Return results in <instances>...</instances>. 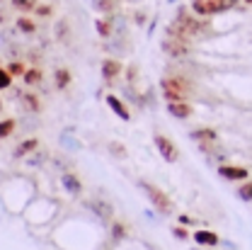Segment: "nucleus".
Wrapping results in <instances>:
<instances>
[{
  "instance_id": "nucleus-5",
  "label": "nucleus",
  "mask_w": 252,
  "mask_h": 250,
  "mask_svg": "<svg viewBox=\"0 0 252 250\" xmlns=\"http://www.w3.org/2000/svg\"><path fill=\"white\" fill-rule=\"evenodd\" d=\"M160 49L167 54V56H172V59H185L191 54V41L189 39H180V36H162V41H160Z\"/></svg>"
},
{
  "instance_id": "nucleus-30",
  "label": "nucleus",
  "mask_w": 252,
  "mask_h": 250,
  "mask_svg": "<svg viewBox=\"0 0 252 250\" xmlns=\"http://www.w3.org/2000/svg\"><path fill=\"white\" fill-rule=\"evenodd\" d=\"M51 165H54V168H59L61 173H68V170L73 168V163H70L68 158H63V156H54L51 158Z\"/></svg>"
},
{
  "instance_id": "nucleus-12",
  "label": "nucleus",
  "mask_w": 252,
  "mask_h": 250,
  "mask_svg": "<svg viewBox=\"0 0 252 250\" xmlns=\"http://www.w3.org/2000/svg\"><path fill=\"white\" fill-rule=\"evenodd\" d=\"M61 185L63 189L68 192V194H73V197H80L83 194V182H80V178L73 173V170H68V173H61Z\"/></svg>"
},
{
  "instance_id": "nucleus-14",
  "label": "nucleus",
  "mask_w": 252,
  "mask_h": 250,
  "mask_svg": "<svg viewBox=\"0 0 252 250\" xmlns=\"http://www.w3.org/2000/svg\"><path fill=\"white\" fill-rule=\"evenodd\" d=\"M167 114L175 117V119H189L194 114V107L189 105L187 100H180V102H167Z\"/></svg>"
},
{
  "instance_id": "nucleus-22",
  "label": "nucleus",
  "mask_w": 252,
  "mask_h": 250,
  "mask_svg": "<svg viewBox=\"0 0 252 250\" xmlns=\"http://www.w3.org/2000/svg\"><path fill=\"white\" fill-rule=\"evenodd\" d=\"M49 158H51V153H49L46 148H41V146H39L34 153H30V156H27V165H30V168H39V165H44Z\"/></svg>"
},
{
  "instance_id": "nucleus-3",
  "label": "nucleus",
  "mask_w": 252,
  "mask_h": 250,
  "mask_svg": "<svg viewBox=\"0 0 252 250\" xmlns=\"http://www.w3.org/2000/svg\"><path fill=\"white\" fill-rule=\"evenodd\" d=\"M240 0H191V12L199 17H214V15H223L233 7H238Z\"/></svg>"
},
{
  "instance_id": "nucleus-8",
  "label": "nucleus",
  "mask_w": 252,
  "mask_h": 250,
  "mask_svg": "<svg viewBox=\"0 0 252 250\" xmlns=\"http://www.w3.org/2000/svg\"><path fill=\"white\" fill-rule=\"evenodd\" d=\"M99 73H102V80L104 83H114L122 73H124V63L119 61V59H104V61L99 63Z\"/></svg>"
},
{
  "instance_id": "nucleus-27",
  "label": "nucleus",
  "mask_w": 252,
  "mask_h": 250,
  "mask_svg": "<svg viewBox=\"0 0 252 250\" xmlns=\"http://www.w3.org/2000/svg\"><path fill=\"white\" fill-rule=\"evenodd\" d=\"M170 231H172V236H175L177 241H182V243H187L189 238H191V233H189V228L185 226V223H175Z\"/></svg>"
},
{
  "instance_id": "nucleus-6",
  "label": "nucleus",
  "mask_w": 252,
  "mask_h": 250,
  "mask_svg": "<svg viewBox=\"0 0 252 250\" xmlns=\"http://www.w3.org/2000/svg\"><path fill=\"white\" fill-rule=\"evenodd\" d=\"M153 143H156V151L160 153V158H162L165 163H177V160H180V151H177V146H175V141H172L170 136L156 134V136H153Z\"/></svg>"
},
{
  "instance_id": "nucleus-36",
  "label": "nucleus",
  "mask_w": 252,
  "mask_h": 250,
  "mask_svg": "<svg viewBox=\"0 0 252 250\" xmlns=\"http://www.w3.org/2000/svg\"><path fill=\"white\" fill-rule=\"evenodd\" d=\"M177 223H185V226H199V221L194 219V216H189V214H180V216H177Z\"/></svg>"
},
{
  "instance_id": "nucleus-16",
  "label": "nucleus",
  "mask_w": 252,
  "mask_h": 250,
  "mask_svg": "<svg viewBox=\"0 0 252 250\" xmlns=\"http://www.w3.org/2000/svg\"><path fill=\"white\" fill-rule=\"evenodd\" d=\"M189 139L194 143H201V141H219V131L211 129V126H199L194 131H189Z\"/></svg>"
},
{
  "instance_id": "nucleus-40",
  "label": "nucleus",
  "mask_w": 252,
  "mask_h": 250,
  "mask_svg": "<svg viewBox=\"0 0 252 250\" xmlns=\"http://www.w3.org/2000/svg\"><path fill=\"white\" fill-rule=\"evenodd\" d=\"M191 250H201V246H196V248H191Z\"/></svg>"
},
{
  "instance_id": "nucleus-33",
  "label": "nucleus",
  "mask_w": 252,
  "mask_h": 250,
  "mask_svg": "<svg viewBox=\"0 0 252 250\" xmlns=\"http://www.w3.org/2000/svg\"><path fill=\"white\" fill-rule=\"evenodd\" d=\"M124 75H126V83H128V85H133V83L138 80V66H136V63H131L128 68H124Z\"/></svg>"
},
{
  "instance_id": "nucleus-2",
  "label": "nucleus",
  "mask_w": 252,
  "mask_h": 250,
  "mask_svg": "<svg viewBox=\"0 0 252 250\" xmlns=\"http://www.w3.org/2000/svg\"><path fill=\"white\" fill-rule=\"evenodd\" d=\"M160 95H162L165 102L187 100V95H191V83L185 75H180V73L165 75V78H160Z\"/></svg>"
},
{
  "instance_id": "nucleus-1",
  "label": "nucleus",
  "mask_w": 252,
  "mask_h": 250,
  "mask_svg": "<svg viewBox=\"0 0 252 250\" xmlns=\"http://www.w3.org/2000/svg\"><path fill=\"white\" fill-rule=\"evenodd\" d=\"M204 32H206V17L191 15L187 5H180L175 12V20L165 27L167 36H180V39H189V41L196 36H204Z\"/></svg>"
},
{
  "instance_id": "nucleus-4",
  "label": "nucleus",
  "mask_w": 252,
  "mask_h": 250,
  "mask_svg": "<svg viewBox=\"0 0 252 250\" xmlns=\"http://www.w3.org/2000/svg\"><path fill=\"white\" fill-rule=\"evenodd\" d=\"M138 187L143 189V194L148 197V202L153 204V209H158V214H170L172 212V199L167 197V192H162L160 187L156 185H151V182H146V180H138Z\"/></svg>"
},
{
  "instance_id": "nucleus-38",
  "label": "nucleus",
  "mask_w": 252,
  "mask_h": 250,
  "mask_svg": "<svg viewBox=\"0 0 252 250\" xmlns=\"http://www.w3.org/2000/svg\"><path fill=\"white\" fill-rule=\"evenodd\" d=\"M126 2H143V0H126Z\"/></svg>"
},
{
  "instance_id": "nucleus-7",
  "label": "nucleus",
  "mask_w": 252,
  "mask_h": 250,
  "mask_svg": "<svg viewBox=\"0 0 252 250\" xmlns=\"http://www.w3.org/2000/svg\"><path fill=\"white\" fill-rule=\"evenodd\" d=\"M219 178L225 182H245L250 178V170L245 165H230V163H220L219 165Z\"/></svg>"
},
{
  "instance_id": "nucleus-28",
  "label": "nucleus",
  "mask_w": 252,
  "mask_h": 250,
  "mask_svg": "<svg viewBox=\"0 0 252 250\" xmlns=\"http://www.w3.org/2000/svg\"><path fill=\"white\" fill-rule=\"evenodd\" d=\"M15 129H17V122H15V119H2V122H0V141L7 139V136H12Z\"/></svg>"
},
{
  "instance_id": "nucleus-26",
  "label": "nucleus",
  "mask_w": 252,
  "mask_h": 250,
  "mask_svg": "<svg viewBox=\"0 0 252 250\" xmlns=\"http://www.w3.org/2000/svg\"><path fill=\"white\" fill-rule=\"evenodd\" d=\"M10 5L17 10V12H34V7L39 5L36 0H10Z\"/></svg>"
},
{
  "instance_id": "nucleus-17",
  "label": "nucleus",
  "mask_w": 252,
  "mask_h": 250,
  "mask_svg": "<svg viewBox=\"0 0 252 250\" xmlns=\"http://www.w3.org/2000/svg\"><path fill=\"white\" fill-rule=\"evenodd\" d=\"M90 7H93L94 12L104 15V17L119 12V2H117V0H90Z\"/></svg>"
},
{
  "instance_id": "nucleus-18",
  "label": "nucleus",
  "mask_w": 252,
  "mask_h": 250,
  "mask_svg": "<svg viewBox=\"0 0 252 250\" xmlns=\"http://www.w3.org/2000/svg\"><path fill=\"white\" fill-rule=\"evenodd\" d=\"M109 238H112V243H122L128 238V226H126L124 221H112L109 223Z\"/></svg>"
},
{
  "instance_id": "nucleus-39",
  "label": "nucleus",
  "mask_w": 252,
  "mask_h": 250,
  "mask_svg": "<svg viewBox=\"0 0 252 250\" xmlns=\"http://www.w3.org/2000/svg\"><path fill=\"white\" fill-rule=\"evenodd\" d=\"M243 2H245V5H252V0H243Z\"/></svg>"
},
{
  "instance_id": "nucleus-37",
  "label": "nucleus",
  "mask_w": 252,
  "mask_h": 250,
  "mask_svg": "<svg viewBox=\"0 0 252 250\" xmlns=\"http://www.w3.org/2000/svg\"><path fill=\"white\" fill-rule=\"evenodd\" d=\"M146 15H148V12H143V10H136V12H133V22H136L138 27H143V25H146V20H148Z\"/></svg>"
},
{
  "instance_id": "nucleus-32",
  "label": "nucleus",
  "mask_w": 252,
  "mask_h": 250,
  "mask_svg": "<svg viewBox=\"0 0 252 250\" xmlns=\"http://www.w3.org/2000/svg\"><path fill=\"white\" fill-rule=\"evenodd\" d=\"M12 88V73L7 68H0V90H10Z\"/></svg>"
},
{
  "instance_id": "nucleus-21",
  "label": "nucleus",
  "mask_w": 252,
  "mask_h": 250,
  "mask_svg": "<svg viewBox=\"0 0 252 250\" xmlns=\"http://www.w3.org/2000/svg\"><path fill=\"white\" fill-rule=\"evenodd\" d=\"M70 83H73V73L68 68H56L54 71V85H56V90H65Z\"/></svg>"
},
{
  "instance_id": "nucleus-29",
  "label": "nucleus",
  "mask_w": 252,
  "mask_h": 250,
  "mask_svg": "<svg viewBox=\"0 0 252 250\" xmlns=\"http://www.w3.org/2000/svg\"><path fill=\"white\" fill-rule=\"evenodd\" d=\"M235 194H238V199H240V202H252V180H245V182L238 187Z\"/></svg>"
},
{
  "instance_id": "nucleus-11",
  "label": "nucleus",
  "mask_w": 252,
  "mask_h": 250,
  "mask_svg": "<svg viewBox=\"0 0 252 250\" xmlns=\"http://www.w3.org/2000/svg\"><path fill=\"white\" fill-rule=\"evenodd\" d=\"M104 102H107V107H109V109H112L122 122H131V112H128V107L124 105V100H122V97H117V95L109 93L107 97H104Z\"/></svg>"
},
{
  "instance_id": "nucleus-42",
  "label": "nucleus",
  "mask_w": 252,
  "mask_h": 250,
  "mask_svg": "<svg viewBox=\"0 0 252 250\" xmlns=\"http://www.w3.org/2000/svg\"><path fill=\"white\" fill-rule=\"evenodd\" d=\"M0 2H2V0H0Z\"/></svg>"
},
{
  "instance_id": "nucleus-25",
  "label": "nucleus",
  "mask_w": 252,
  "mask_h": 250,
  "mask_svg": "<svg viewBox=\"0 0 252 250\" xmlns=\"http://www.w3.org/2000/svg\"><path fill=\"white\" fill-rule=\"evenodd\" d=\"M61 143H63V148H68V151H70V148H73V151H80V141L73 139V131H70V129H65L61 134Z\"/></svg>"
},
{
  "instance_id": "nucleus-13",
  "label": "nucleus",
  "mask_w": 252,
  "mask_h": 250,
  "mask_svg": "<svg viewBox=\"0 0 252 250\" xmlns=\"http://www.w3.org/2000/svg\"><path fill=\"white\" fill-rule=\"evenodd\" d=\"M12 93H15V97L20 100V105H22L27 112H34V114L41 112V100L34 93H22V90H17V88H12Z\"/></svg>"
},
{
  "instance_id": "nucleus-34",
  "label": "nucleus",
  "mask_w": 252,
  "mask_h": 250,
  "mask_svg": "<svg viewBox=\"0 0 252 250\" xmlns=\"http://www.w3.org/2000/svg\"><path fill=\"white\" fill-rule=\"evenodd\" d=\"M68 34H70V32H68V20H59V25H56V39L63 41Z\"/></svg>"
},
{
  "instance_id": "nucleus-31",
  "label": "nucleus",
  "mask_w": 252,
  "mask_h": 250,
  "mask_svg": "<svg viewBox=\"0 0 252 250\" xmlns=\"http://www.w3.org/2000/svg\"><path fill=\"white\" fill-rule=\"evenodd\" d=\"M7 71L12 73V78H17V75L22 78V75H25V71H27V66H25L22 61H10L7 63Z\"/></svg>"
},
{
  "instance_id": "nucleus-35",
  "label": "nucleus",
  "mask_w": 252,
  "mask_h": 250,
  "mask_svg": "<svg viewBox=\"0 0 252 250\" xmlns=\"http://www.w3.org/2000/svg\"><path fill=\"white\" fill-rule=\"evenodd\" d=\"M34 15H39V17H51V15H54V5H36V7H34Z\"/></svg>"
},
{
  "instance_id": "nucleus-9",
  "label": "nucleus",
  "mask_w": 252,
  "mask_h": 250,
  "mask_svg": "<svg viewBox=\"0 0 252 250\" xmlns=\"http://www.w3.org/2000/svg\"><path fill=\"white\" fill-rule=\"evenodd\" d=\"M88 209L93 212L97 219L107 221V223L114 221V209H112V204L104 202V199H88Z\"/></svg>"
},
{
  "instance_id": "nucleus-19",
  "label": "nucleus",
  "mask_w": 252,
  "mask_h": 250,
  "mask_svg": "<svg viewBox=\"0 0 252 250\" xmlns=\"http://www.w3.org/2000/svg\"><path fill=\"white\" fill-rule=\"evenodd\" d=\"M94 30L99 34V39H112V36H114V25H112V20L104 17V15L94 20Z\"/></svg>"
},
{
  "instance_id": "nucleus-10",
  "label": "nucleus",
  "mask_w": 252,
  "mask_h": 250,
  "mask_svg": "<svg viewBox=\"0 0 252 250\" xmlns=\"http://www.w3.org/2000/svg\"><path fill=\"white\" fill-rule=\"evenodd\" d=\"M191 241L196 246H201V248H216V246H220V236L214 233V231H209V228H196L191 233Z\"/></svg>"
},
{
  "instance_id": "nucleus-23",
  "label": "nucleus",
  "mask_w": 252,
  "mask_h": 250,
  "mask_svg": "<svg viewBox=\"0 0 252 250\" xmlns=\"http://www.w3.org/2000/svg\"><path fill=\"white\" fill-rule=\"evenodd\" d=\"M107 151H109V156L117 158V160H126L128 158V148H126V143H122V141H109L107 143Z\"/></svg>"
},
{
  "instance_id": "nucleus-41",
  "label": "nucleus",
  "mask_w": 252,
  "mask_h": 250,
  "mask_svg": "<svg viewBox=\"0 0 252 250\" xmlns=\"http://www.w3.org/2000/svg\"><path fill=\"white\" fill-rule=\"evenodd\" d=\"M117 2H122V0H117Z\"/></svg>"
},
{
  "instance_id": "nucleus-20",
  "label": "nucleus",
  "mask_w": 252,
  "mask_h": 250,
  "mask_svg": "<svg viewBox=\"0 0 252 250\" xmlns=\"http://www.w3.org/2000/svg\"><path fill=\"white\" fill-rule=\"evenodd\" d=\"M22 80H25V85H27V88H36V85L44 80V71H41L39 66H32V68H27V71H25Z\"/></svg>"
},
{
  "instance_id": "nucleus-15",
  "label": "nucleus",
  "mask_w": 252,
  "mask_h": 250,
  "mask_svg": "<svg viewBox=\"0 0 252 250\" xmlns=\"http://www.w3.org/2000/svg\"><path fill=\"white\" fill-rule=\"evenodd\" d=\"M39 146H41V143H39V139L30 136V139H25L22 143H17V148L12 151V158H15V160H22V158H27L30 153H34Z\"/></svg>"
},
{
  "instance_id": "nucleus-24",
  "label": "nucleus",
  "mask_w": 252,
  "mask_h": 250,
  "mask_svg": "<svg viewBox=\"0 0 252 250\" xmlns=\"http://www.w3.org/2000/svg\"><path fill=\"white\" fill-rule=\"evenodd\" d=\"M15 27H17V32H22V34H36V22L30 20L27 15H20L15 20Z\"/></svg>"
}]
</instances>
